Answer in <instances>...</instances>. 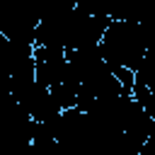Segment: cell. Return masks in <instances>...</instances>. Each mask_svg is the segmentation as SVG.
<instances>
[{
    "label": "cell",
    "mask_w": 155,
    "mask_h": 155,
    "mask_svg": "<svg viewBox=\"0 0 155 155\" xmlns=\"http://www.w3.org/2000/svg\"><path fill=\"white\" fill-rule=\"evenodd\" d=\"M99 51H102V56L111 70L114 68H128L136 73V68L140 65V61L148 53V44H145L140 24L138 22H124V19L111 22L109 29L104 31Z\"/></svg>",
    "instance_id": "1"
},
{
    "label": "cell",
    "mask_w": 155,
    "mask_h": 155,
    "mask_svg": "<svg viewBox=\"0 0 155 155\" xmlns=\"http://www.w3.org/2000/svg\"><path fill=\"white\" fill-rule=\"evenodd\" d=\"M63 155H97V128L87 111L73 107L65 109L53 124H48Z\"/></svg>",
    "instance_id": "2"
},
{
    "label": "cell",
    "mask_w": 155,
    "mask_h": 155,
    "mask_svg": "<svg viewBox=\"0 0 155 155\" xmlns=\"http://www.w3.org/2000/svg\"><path fill=\"white\" fill-rule=\"evenodd\" d=\"M68 78V51L36 46V80L44 87H56Z\"/></svg>",
    "instance_id": "3"
}]
</instances>
